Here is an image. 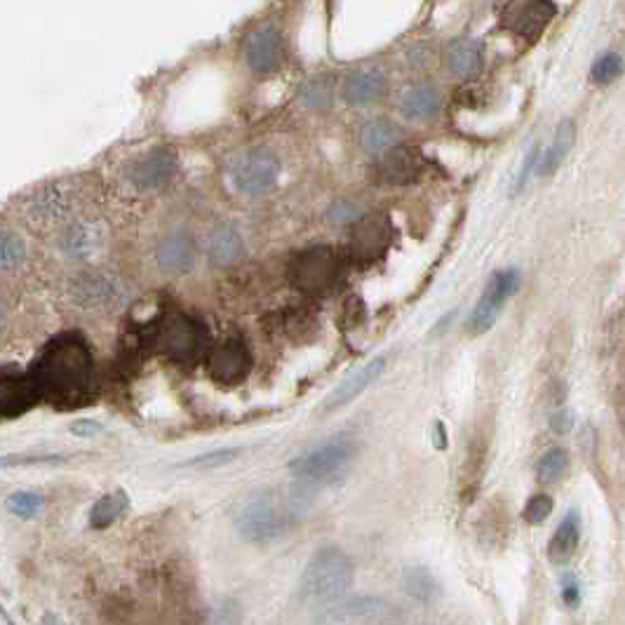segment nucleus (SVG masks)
I'll use <instances>...</instances> for the list:
<instances>
[{
	"label": "nucleus",
	"instance_id": "f704fd0d",
	"mask_svg": "<svg viewBox=\"0 0 625 625\" xmlns=\"http://www.w3.org/2000/svg\"><path fill=\"white\" fill-rule=\"evenodd\" d=\"M355 245H358V252H379L383 245V231L379 226L369 224L365 226V231H358L355 235Z\"/></svg>",
	"mask_w": 625,
	"mask_h": 625
},
{
	"label": "nucleus",
	"instance_id": "ddd939ff",
	"mask_svg": "<svg viewBox=\"0 0 625 625\" xmlns=\"http://www.w3.org/2000/svg\"><path fill=\"white\" fill-rule=\"evenodd\" d=\"M386 362H388L386 355H379V358L369 360L367 365H362L358 369V372H353L348 379L341 381L339 386L334 388V393L325 400V412H336V409L351 405L360 393H365L367 388L379 379L383 369H386Z\"/></svg>",
	"mask_w": 625,
	"mask_h": 625
},
{
	"label": "nucleus",
	"instance_id": "bb28decb",
	"mask_svg": "<svg viewBox=\"0 0 625 625\" xmlns=\"http://www.w3.org/2000/svg\"><path fill=\"white\" fill-rule=\"evenodd\" d=\"M31 391H33L31 383L0 376V414H3L5 409H10V412H22V409L17 407V402H29Z\"/></svg>",
	"mask_w": 625,
	"mask_h": 625
},
{
	"label": "nucleus",
	"instance_id": "6e6552de",
	"mask_svg": "<svg viewBox=\"0 0 625 625\" xmlns=\"http://www.w3.org/2000/svg\"><path fill=\"white\" fill-rule=\"evenodd\" d=\"M555 12L553 0H508L501 10V26L513 36L536 40L553 22Z\"/></svg>",
	"mask_w": 625,
	"mask_h": 625
},
{
	"label": "nucleus",
	"instance_id": "79ce46f5",
	"mask_svg": "<svg viewBox=\"0 0 625 625\" xmlns=\"http://www.w3.org/2000/svg\"><path fill=\"white\" fill-rule=\"evenodd\" d=\"M3 322H5V306L0 304V325H3Z\"/></svg>",
	"mask_w": 625,
	"mask_h": 625
},
{
	"label": "nucleus",
	"instance_id": "393cba45",
	"mask_svg": "<svg viewBox=\"0 0 625 625\" xmlns=\"http://www.w3.org/2000/svg\"><path fill=\"white\" fill-rule=\"evenodd\" d=\"M405 590L409 597H414V600L419 602H430L435 600L440 593V586L438 581L433 579V574L426 569H409L405 574Z\"/></svg>",
	"mask_w": 625,
	"mask_h": 625
},
{
	"label": "nucleus",
	"instance_id": "2eb2a0df",
	"mask_svg": "<svg viewBox=\"0 0 625 625\" xmlns=\"http://www.w3.org/2000/svg\"><path fill=\"white\" fill-rule=\"evenodd\" d=\"M386 92V76L376 69H360L344 83V97L351 106H372Z\"/></svg>",
	"mask_w": 625,
	"mask_h": 625
},
{
	"label": "nucleus",
	"instance_id": "5701e85b",
	"mask_svg": "<svg viewBox=\"0 0 625 625\" xmlns=\"http://www.w3.org/2000/svg\"><path fill=\"white\" fill-rule=\"evenodd\" d=\"M127 506H130V501H127L125 492H113V494H106L104 499H99L97 503H94L92 508V527L94 529H104L109 527V524H113L118 520L120 515L125 513Z\"/></svg>",
	"mask_w": 625,
	"mask_h": 625
},
{
	"label": "nucleus",
	"instance_id": "f8f14e48",
	"mask_svg": "<svg viewBox=\"0 0 625 625\" xmlns=\"http://www.w3.org/2000/svg\"><path fill=\"white\" fill-rule=\"evenodd\" d=\"M177 172V156L170 149H156L139 158L130 170V181L139 191L165 186Z\"/></svg>",
	"mask_w": 625,
	"mask_h": 625
},
{
	"label": "nucleus",
	"instance_id": "f3484780",
	"mask_svg": "<svg viewBox=\"0 0 625 625\" xmlns=\"http://www.w3.org/2000/svg\"><path fill=\"white\" fill-rule=\"evenodd\" d=\"M581 543V517L576 510H569L567 515L562 517V522L557 524L553 539L548 543V555L550 560L557 564L569 562L574 557L576 548Z\"/></svg>",
	"mask_w": 625,
	"mask_h": 625
},
{
	"label": "nucleus",
	"instance_id": "4be33fe9",
	"mask_svg": "<svg viewBox=\"0 0 625 625\" xmlns=\"http://www.w3.org/2000/svg\"><path fill=\"white\" fill-rule=\"evenodd\" d=\"M419 174V158L412 151H393L381 160V177L386 181H402L414 179Z\"/></svg>",
	"mask_w": 625,
	"mask_h": 625
},
{
	"label": "nucleus",
	"instance_id": "0eeeda50",
	"mask_svg": "<svg viewBox=\"0 0 625 625\" xmlns=\"http://www.w3.org/2000/svg\"><path fill=\"white\" fill-rule=\"evenodd\" d=\"M341 273V264L336 254L327 247H315V250L301 252L297 259L292 261L290 275L292 282L299 290L322 294L329 292L336 285Z\"/></svg>",
	"mask_w": 625,
	"mask_h": 625
},
{
	"label": "nucleus",
	"instance_id": "7c9ffc66",
	"mask_svg": "<svg viewBox=\"0 0 625 625\" xmlns=\"http://www.w3.org/2000/svg\"><path fill=\"white\" fill-rule=\"evenodd\" d=\"M8 510L12 515L22 517V520H31L43 510V496L33 492H17L8 499Z\"/></svg>",
	"mask_w": 625,
	"mask_h": 625
},
{
	"label": "nucleus",
	"instance_id": "9d476101",
	"mask_svg": "<svg viewBox=\"0 0 625 625\" xmlns=\"http://www.w3.org/2000/svg\"><path fill=\"white\" fill-rule=\"evenodd\" d=\"M252 369V353L243 339L233 336L219 344L210 355V374L221 383L243 381Z\"/></svg>",
	"mask_w": 625,
	"mask_h": 625
},
{
	"label": "nucleus",
	"instance_id": "aec40b11",
	"mask_svg": "<svg viewBox=\"0 0 625 625\" xmlns=\"http://www.w3.org/2000/svg\"><path fill=\"white\" fill-rule=\"evenodd\" d=\"M574 139H576L574 120H562V123L557 125L555 139H553V144H550V149L546 153H541V160H539L541 177L553 174L557 167L564 163V158L569 156L571 146H574Z\"/></svg>",
	"mask_w": 625,
	"mask_h": 625
},
{
	"label": "nucleus",
	"instance_id": "72a5a7b5",
	"mask_svg": "<svg viewBox=\"0 0 625 625\" xmlns=\"http://www.w3.org/2000/svg\"><path fill=\"white\" fill-rule=\"evenodd\" d=\"M344 609V616L346 618H379L386 614V604L379 602V600H353L348 602Z\"/></svg>",
	"mask_w": 625,
	"mask_h": 625
},
{
	"label": "nucleus",
	"instance_id": "ea45409f",
	"mask_svg": "<svg viewBox=\"0 0 625 625\" xmlns=\"http://www.w3.org/2000/svg\"><path fill=\"white\" fill-rule=\"evenodd\" d=\"M71 430L76 435H94V433H99V430H102V426H99V423H94V421H78V423H73Z\"/></svg>",
	"mask_w": 625,
	"mask_h": 625
},
{
	"label": "nucleus",
	"instance_id": "20e7f679",
	"mask_svg": "<svg viewBox=\"0 0 625 625\" xmlns=\"http://www.w3.org/2000/svg\"><path fill=\"white\" fill-rule=\"evenodd\" d=\"M358 456V442L351 435H334L322 445L299 454L290 463L294 477L306 482H327L339 477Z\"/></svg>",
	"mask_w": 625,
	"mask_h": 625
},
{
	"label": "nucleus",
	"instance_id": "1a4fd4ad",
	"mask_svg": "<svg viewBox=\"0 0 625 625\" xmlns=\"http://www.w3.org/2000/svg\"><path fill=\"white\" fill-rule=\"evenodd\" d=\"M158 344L174 360H193L205 348L207 332L198 320L186 318V315H174L163 325Z\"/></svg>",
	"mask_w": 625,
	"mask_h": 625
},
{
	"label": "nucleus",
	"instance_id": "423d86ee",
	"mask_svg": "<svg viewBox=\"0 0 625 625\" xmlns=\"http://www.w3.org/2000/svg\"><path fill=\"white\" fill-rule=\"evenodd\" d=\"M520 271L517 268H506V271L494 273L489 278L485 292H482L480 301H477L473 313L468 318L470 334H485L494 327V322L499 320L503 306L508 304V299L520 290Z\"/></svg>",
	"mask_w": 625,
	"mask_h": 625
},
{
	"label": "nucleus",
	"instance_id": "9b49d317",
	"mask_svg": "<svg viewBox=\"0 0 625 625\" xmlns=\"http://www.w3.org/2000/svg\"><path fill=\"white\" fill-rule=\"evenodd\" d=\"M245 62L254 73H271L282 62V36L273 24L259 26L245 43Z\"/></svg>",
	"mask_w": 625,
	"mask_h": 625
},
{
	"label": "nucleus",
	"instance_id": "b1692460",
	"mask_svg": "<svg viewBox=\"0 0 625 625\" xmlns=\"http://www.w3.org/2000/svg\"><path fill=\"white\" fill-rule=\"evenodd\" d=\"M97 245V233L90 224H76L64 233L62 250L69 257H87Z\"/></svg>",
	"mask_w": 625,
	"mask_h": 625
},
{
	"label": "nucleus",
	"instance_id": "a19ab883",
	"mask_svg": "<svg viewBox=\"0 0 625 625\" xmlns=\"http://www.w3.org/2000/svg\"><path fill=\"white\" fill-rule=\"evenodd\" d=\"M435 447H440V449L447 447V433H445V423L442 421L435 423Z\"/></svg>",
	"mask_w": 625,
	"mask_h": 625
},
{
	"label": "nucleus",
	"instance_id": "39448f33",
	"mask_svg": "<svg viewBox=\"0 0 625 625\" xmlns=\"http://www.w3.org/2000/svg\"><path fill=\"white\" fill-rule=\"evenodd\" d=\"M280 177V163L271 151L254 149L235 160L231 167V184L240 196L254 198L271 191Z\"/></svg>",
	"mask_w": 625,
	"mask_h": 625
},
{
	"label": "nucleus",
	"instance_id": "4468645a",
	"mask_svg": "<svg viewBox=\"0 0 625 625\" xmlns=\"http://www.w3.org/2000/svg\"><path fill=\"white\" fill-rule=\"evenodd\" d=\"M156 261L167 273H186L196 264V245L186 233H172L158 245Z\"/></svg>",
	"mask_w": 625,
	"mask_h": 625
},
{
	"label": "nucleus",
	"instance_id": "f03ea898",
	"mask_svg": "<svg viewBox=\"0 0 625 625\" xmlns=\"http://www.w3.org/2000/svg\"><path fill=\"white\" fill-rule=\"evenodd\" d=\"M301 517L297 499L278 492H257L247 496L243 506L235 513V529L247 541L264 543L285 536Z\"/></svg>",
	"mask_w": 625,
	"mask_h": 625
},
{
	"label": "nucleus",
	"instance_id": "c85d7f7f",
	"mask_svg": "<svg viewBox=\"0 0 625 625\" xmlns=\"http://www.w3.org/2000/svg\"><path fill=\"white\" fill-rule=\"evenodd\" d=\"M301 102H304L306 109H327L329 104H332V85L327 83V80L322 78H315V80H308V83L301 87Z\"/></svg>",
	"mask_w": 625,
	"mask_h": 625
},
{
	"label": "nucleus",
	"instance_id": "58836bf2",
	"mask_svg": "<svg viewBox=\"0 0 625 625\" xmlns=\"http://www.w3.org/2000/svg\"><path fill=\"white\" fill-rule=\"evenodd\" d=\"M550 428L555 430V433H569L571 428H574V416H571V412H567V409H562V412L553 414V421H550Z\"/></svg>",
	"mask_w": 625,
	"mask_h": 625
},
{
	"label": "nucleus",
	"instance_id": "e433bc0d",
	"mask_svg": "<svg viewBox=\"0 0 625 625\" xmlns=\"http://www.w3.org/2000/svg\"><path fill=\"white\" fill-rule=\"evenodd\" d=\"M539 160H541V146L536 144V146H532V149H529V153H527V158H524V165H522V172L517 174V181L513 184V196L515 193H520L524 186H527V181L532 179V174H534V170L536 167H539Z\"/></svg>",
	"mask_w": 625,
	"mask_h": 625
},
{
	"label": "nucleus",
	"instance_id": "cd10ccee",
	"mask_svg": "<svg viewBox=\"0 0 625 625\" xmlns=\"http://www.w3.org/2000/svg\"><path fill=\"white\" fill-rule=\"evenodd\" d=\"M76 292L80 294V299L85 301V304H104V301H109L113 297V285L109 280L99 278V275H87V278H80Z\"/></svg>",
	"mask_w": 625,
	"mask_h": 625
},
{
	"label": "nucleus",
	"instance_id": "dca6fc26",
	"mask_svg": "<svg viewBox=\"0 0 625 625\" xmlns=\"http://www.w3.org/2000/svg\"><path fill=\"white\" fill-rule=\"evenodd\" d=\"M442 106V94L433 85H416L407 90L400 99V113L412 123L433 118Z\"/></svg>",
	"mask_w": 625,
	"mask_h": 625
},
{
	"label": "nucleus",
	"instance_id": "473e14b6",
	"mask_svg": "<svg viewBox=\"0 0 625 625\" xmlns=\"http://www.w3.org/2000/svg\"><path fill=\"white\" fill-rule=\"evenodd\" d=\"M553 508H555V503L548 494H536L527 501V506H524L522 510V517L529 524H543L548 520V515L553 513Z\"/></svg>",
	"mask_w": 625,
	"mask_h": 625
},
{
	"label": "nucleus",
	"instance_id": "412c9836",
	"mask_svg": "<svg viewBox=\"0 0 625 625\" xmlns=\"http://www.w3.org/2000/svg\"><path fill=\"white\" fill-rule=\"evenodd\" d=\"M447 66L454 76H473L482 66V47L475 40H456L447 50Z\"/></svg>",
	"mask_w": 625,
	"mask_h": 625
},
{
	"label": "nucleus",
	"instance_id": "a878e982",
	"mask_svg": "<svg viewBox=\"0 0 625 625\" xmlns=\"http://www.w3.org/2000/svg\"><path fill=\"white\" fill-rule=\"evenodd\" d=\"M567 468H569L567 449L553 447L541 456L539 466H536V475H539V480L543 482V485H548V482H555L557 477H562Z\"/></svg>",
	"mask_w": 625,
	"mask_h": 625
},
{
	"label": "nucleus",
	"instance_id": "f257e3e1",
	"mask_svg": "<svg viewBox=\"0 0 625 625\" xmlns=\"http://www.w3.org/2000/svg\"><path fill=\"white\" fill-rule=\"evenodd\" d=\"M92 381V355L76 336H62L45 348L31 374V388L43 398L78 405Z\"/></svg>",
	"mask_w": 625,
	"mask_h": 625
},
{
	"label": "nucleus",
	"instance_id": "7ed1b4c3",
	"mask_svg": "<svg viewBox=\"0 0 625 625\" xmlns=\"http://www.w3.org/2000/svg\"><path fill=\"white\" fill-rule=\"evenodd\" d=\"M355 567L353 560L341 550H320L311 562L306 564L299 581V593L306 602L332 604L346 597L353 588Z\"/></svg>",
	"mask_w": 625,
	"mask_h": 625
},
{
	"label": "nucleus",
	"instance_id": "6ab92c4d",
	"mask_svg": "<svg viewBox=\"0 0 625 625\" xmlns=\"http://www.w3.org/2000/svg\"><path fill=\"white\" fill-rule=\"evenodd\" d=\"M243 254H245V243H243V238H240V233L235 231V228L224 226V228H219V231L212 235V240H210V259H212L214 266L226 268V266L238 264V261L243 259Z\"/></svg>",
	"mask_w": 625,
	"mask_h": 625
},
{
	"label": "nucleus",
	"instance_id": "c756f323",
	"mask_svg": "<svg viewBox=\"0 0 625 625\" xmlns=\"http://www.w3.org/2000/svg\"><path fill=\"white\" fill-rule=\"evenodd\" d=\"M26 257L24 240L15 233H0V271L17 268Z\"/></svg>",
	"mask_w": 625,
	"mask_h": 625
},
{
	"label": "nucleus",
	"instance_id": "2f4dec72",
	"mask_svg": "<svg viewBox=\"0 0 625 625\" xmlns=\"http://www.w3.org/2000/svg\"><path fill=\"white\" fill-rule=\"evenodd\" d=\"M590 76H593L595 83L600 85H607L611 80H616L621 76V55H616V52H604V55L595 59Z\"/></svg>",
	"mask_w": 625,
	"mask_h": 625
},
{
	"label": "nucleus",
	"instance_id": "4c0bfd02",
	"mask_svg": "<svg viewBox=\"0 0 625 625\" xmlns=\"http://www.w3.org/2000/svg\"><path fill=\"white\" fill-rule=\"evenodd\" d=\"M562 600L569 609H576L581 604V586L571 574H567L562 579Z\"/></svg>",
	"mask_w": 625,
	"mask_h": 625
},
{
	"label": "nucleus",
	"instance_id": "c9c22d12",
	"mask_svg": "<svg viewBox=\"0 0 625 625\" xmlns=\"http://www.w3.org/2000/svg\"><path fill=\"white\" fill-rule=\"evenodd\" d=\"M238 454H240V449H219V452L198 456V459L188 461V466H193V468H219V466H226V463H231Z\"/></svg>",
	"mask_w": 625,
	"mask_h": 625
},
{
	"label": "nucleus",
	"instance_id": "a211bd4d",
	"mask_svg": "<svg viewBox=\"0 0 625 625\" xmlns=\"http://www.w3.org/2000/svg\"><path fill=\"white\" fill-rule=\"evenodd\" d=\"M402 134L398 130V125H393L391 120L374 118L360 127V144L362 149L369 153H383L391 151L400 144Z\"/></svg>",
	"mask_w": 625,
	"mask_h": 625
}]
</instances>
